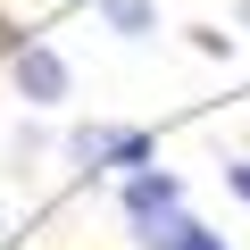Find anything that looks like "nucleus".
<instances>
[{"instance_id": "f257e3e1", "label": "nucleus", "mask_w": 250, "mask_h": 250, "mask_svg": "<svg viewBox=\"0 0 250 250\" xmlns=\"http://www.w3.org/2000/svg\"><path fill=\"white\" fill-rule=\"evenodd\" d=\"M67 150H75L83 167H134V159H150V142L134 134V125H83Z\"/></svg>"}, {"instance_id": "f03ea898", "label": "nucleus", "mask_w": 250, "mask_h": 250, "mask_svg": "<svg viewBox=\"0 0 250 250\" xmlns=\"http://www.w3.org/2000/svg\"><path fill=\"white\" fill-rule=\"evenodd\" d=\"M17 92H25L34 108L67 100V59H59L50 42H25V50H17Z\"/></svg>"}, {"instance_id": "7ed1b4c3", "label": "nucleus", "mask_w": 250, "mask_h": 250, "mask_svg": "<svg viewBox=\"0 0 250 250\" xmlns=\"http://www.w3.org/2000/svg\"><path fill=\"white\" fill-rule=\"evenodd\" d=\"M159 208H184V184L175 175H134V184H125V217H159Z\"/></svg>"}, {"instance_id": "20e7f679", "label": "nucleus", "mask_w": 250, "mask_h": 250, "mask_svg": "<svg viewBox=\"0 0 250 250\" xmlns=\"http://www.w3.org/2000/svg\"><path fill=\"white\" fill-rule=\"evenodd\" d=\"M184 225H192L184 208H159V217H134V242H142V250H175V242H184Z\"/></svg>"}, {"instance_id": "39448f33", "label": "nucleus", "mask_w": 250, "mask_h": 250, "mask_svg": "<svg viewBox=\"0 0 250 250\" xmlns=\"http://www.w3.org/2000/svg\"><path fill=\"white\" fill-rule=\"evenodd\" d=\"M108 25L117 34H150V0H108Z\"/></svg>"}, {"instance_id": "423d86ee", "label": "nucleus", "mask_w": 250, "mask_h": 250, "mask_svg": "<svg viewBox=\"0 0 250 250\" xmlns=\"http://www.w3.org/2000/svg\"><path fill=\"white\" fill-rule=\"evenodd\" d=\"M175 250H225V233H208V225H184V242Z\"/></svg>"}, {"instance_id": "0eeeda50", "label": "nucleus", "mask_w": 250, "mask_h": 250, "mask_svg": "<svg viewBox=\"0 0 250 250\" xmlns=\"http://www.w3.org/2000/svg\"><path fill=\"white\" fill-rule=\"evenodd\" d=\"M0 59H17V25L9 17H0Z\"/></svg>"}, {"instance_id": "6e6552de", "label": "nucleus", "mask_w": 250, "mask_h": 250, "mask_svg": "<svg viewBox=\"0 0 250 250\" xmlns=\"http://www.w3.org/2000/svg\"><path fill=\"white\" fill-rule=\"evenodd\" d=\"M233 192H242V200H250V159H242V167H233Z\"/></svg>"}, {"instance_id": "1a4fd4ad", "label": "nucleus", "mask_w": 250, "mask_h": 250, "mask_svg": "<svg viewBox=\"0 0 250 250\" xmlns=\"http://www.w3.org/2000/svg\"><path fill=\"white\" fill-rule=\"evenodd\" d=\"M242 25H250V0H242Z\"/></svg>"}]
</instances>
